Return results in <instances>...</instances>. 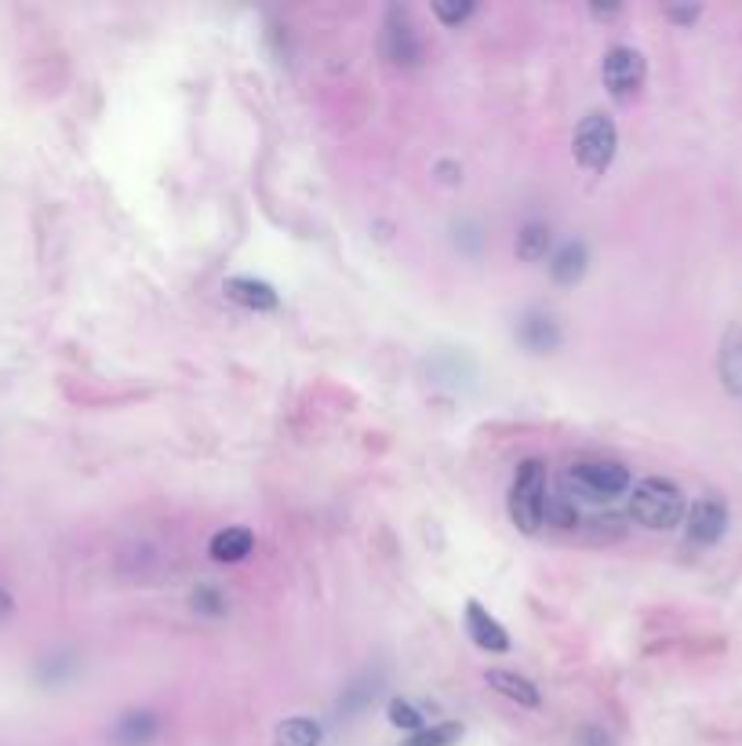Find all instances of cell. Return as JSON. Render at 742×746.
<instances>
[{
  "instance_id": "cell-1",
  "label": "cell",
  "mask_w": 742,
  "mask_h": 746,
  "mask_svg": "<svg viewBox=\"0 0 742 746\" xmlns=\"http://www.w3.org/2000/svg\"><path fill=\"white\" fill-rule=\"evenodd\" d=\"M506 514L517 532L535 536L546 525L550 514V473H546L543 459H521L513 470L510 495H506Z\"/></svg>"
},
{
  "instance_id": "cell-12",
  "label": "cell",
  "mask_w": 742,
  "mask_h": 746,
  "mask_svg": "<svg viewBox=\"0 0 742 746\" xmlns=\"http://www.w3.org/2000/svg\"><path fill=\"white\" fill-rule=\"evenodd\" d=\"M484 681H488V688H492V692H499L502 699H510V703H517L524 710H539V703H543V696H539V688H535V681H528V677L517 674V670H506V666H495V670H488Z\"/></svg>"
},
{
  "instance_id": "cell-13",
  "label": "cell",
  "mask_w": 742,
  "mask_h": 746,
  "mask_svg": "<svg viewBox=\"0 0 742 746\" xmlns=\"http://www.w3.org/2000/svg\"><path fill=\"white\" fill-rule=\"evenodd\" d=\"M513 252H517L521 263H543L546 255H553V226L543 219H528L517 230V241H513Z\"/></svg>"
},
{
  "instance_id": "cell-17",
  "label": "cell",
  "mask_w": 742,
  "mask_h": 746,
  "mask_svg": "<svg viewBox=\"0 0 742 746\" xmlns=\"http://www.w3.org/2000/svg\"><path fill=\"white\" fill-rule=\"evenodd\" d=\"M321 739H324V728L317 725L313 718H302V714L284 718L277 732H273V746H321Z\"/></svg>"
},
{
  "instance_id": "cell-11",
  "label": "cell",
  "mask_w": 742,
  "mask_h": 746,
  "mask_svg": "<svg viewBox=\"0 0 742 746\" xmlns=\"http://www.w3.org/2000/svg\"><path fill=\"white\" fill-rule=\"evenodd\" d=\"M550 277L557 280V285H564V288H572L579 285L582 277H586V269H590V248L582 237H572V241H564L561 248H553V255H550Z\"/></svg>"
},
{
  "instance_id": "cell-2",
  "label": "cell",
  "mask_w": 742,
  "mask_h": 746,
  "mask_svg": "<svg viewBox=\"0 0 742 746\" xmlns=\"http://www.w3.org/2000/svg\"><path fill=\"white\" fill-rule=\"evenodd\" d=\"M688 514L681 484L670 478H644L630 489V517L637 525L652 528V532H670Z\"/></svg>"
},
{
  "instance_id": "cell-22",
  "label": "cell",
  "mask_w": 742,
  "mask_h": 746,
  "mask_svg": "<svg viewBox=\"0 0 742 746\" xmlns=\"http://www.w3.org/2000/svg\"><path fill=\"white\" fill-rule=\"evenodd\" d=\"M703 15V8L699 4H670L666 8V19L670 22H677V26H692L695 19Z\"/></svg>"
},
{
  "instance_id": "cell-4",
  "label": "cell",
  "mask_w": 742,
  "mask_h": 746,
  "mask_svg": "<svg viewBox=\"0 0 742 746\" xmlns=\"http://www.w3.org/2000/svg\"><path fill=\"white\" fill-rule=\"evenodd\" d=\"M572 153L575 161L593 175H604L619 153V128H615L612 113L604 110H590L586 117L579 120L575 139H572Z\"/></svg>"
},
{
  "instance_id": "cell-6",
  "label": "cell",
  "mask_w": 742,
  "mask_h": 746,
  "mask_svg": "<svg viewBox=\"0 0 742 746\" xmlns=\"http://www.w3.org/2000/svg\"><path fill=\"white\" fill-rule=\"evenodd\" d=\"M601 81L615 103H630V99L641 95V88L648 81V59L633 44H615V48L604 51Z\"/></svg>"
},
{
  "instance_id": "cell-18",
  "label": "cell",
  "mask_w": 742,
  "mask_h": 746,
  "mask_svg": "<svg viewBox=\"0 0 742 746\" xmlns=\"http://www.w3.org/2000/svg\"><path fill=\"white\" fill-rule=\"evenodd\" d=\"M463 739V725L459 721H441V725H426L412 732L401 746H455Z\"/></svg>"
},
{
  "instance_id": "cell-16",
  "label": "cell",
  "mask_w": 742,
  "mask_h": 746,
  "mask_svg": "<svg viewBox=\"0 0 742 746\" xmlns=\"http://www.w3.org/2000/svg\"><path fill=\"white\" fill-rule=\"evenodd\" d=\"M157 732H161V721H157L150 710H132V714H124L117 725H113V743L117 746H146L157 739Z\"/></svg>"
},
{
  "instance_id": "cell-9",
  "label": "cell",
  "mask_w": 742,
  "mask_h": 746,
  "mask_svg": "<svg viewBox=\"0 0 742 746\" xmlns=\"http://www.w3.org/2000/svg\"><path fill=\"white\" fill-rule=\"evenodd\" d=\"M466 634H470V641L477 644V649L484 652H510V634L506 627L499 623V619L488 612V608L477 601V597H470L466 601Z\"/></svg>"
},
{
  "instance_id": "cell-14",
  "label": "cell",
  "mask_w": 742,
  "mask_h": 746,
  "mask_svg": "<svg viewBox=\"0 0 742 746\" xmlns=\"http://www.w3.org/2000/svg\"><path fill=\"white\" fill-rule=\"evenodd\" d=\"M717 376L732 398H742V328L732 324L721 338V354H717Z\"/></svg>"
},
{
  "instance_id": "cell-25",
  "label": "cell",
  "mask_w": 742,
  "mask_h": 746,
  "mask_svg": "<svg viewBox=\"0 0 742 746\" xmlns=\"http://www.w3.org/2000/svg\"><path fill=\"white\" fill-rule=\"evenodd\" d=\"M11 612H15V597H11L4 586H0V623H8Z\"/></svg>"
},
{
  "instance_id": "cell-21",
  "label": "cell",
  "mask_w": 742,
  "mask_h": 746,
  "mask_svg": "<svg viewBox=\"0 0 742 746\" xmlns=\"http://www.w3.org/2000/svg\"><path fill=\"white\" fill-rule=\"evenodd\" d=\"M473 11H477L473 0H433V15H437L441 26H448V30H459Z\"/></svg>"
},
{
  "instance_id": "cell-24",
  "label": "cell",
  "mask_w": 742,
  "mask_h": 746,
  "mask_svg": "<svg viewBox=\"0 0 742 746\" xmlns=\"http://www.w3.org/2000/svg\"><path fill=\"white\" fill-rule=\"evenodd\" d=\"M619 11H623L619 4H597V0L590 4V15H593V19H615Z\"/></svg>"
},
{
  "instance_id": "cell-19",
  "label": "cell",
  "mask_w": 742,
  "mask_h": 746,
  "mask_svg": "<svg viewBox=\"0 0 742 746\" xmlns=\"http://www.w3.org/2000/svg\"><path fill=\"white\" fill-rule=\"evenodd\" d=\"M226 605H230V601H226V594L215 583H201L197 590L190 594V608H193V612H201V616H208V619L226 616Z\"/></svg>"
},
{
  "instance_id": "cell-5",
  "label": "cell",
  "mask_w": 742,
  "mask_h": 746,
  "mask_svg": "<svg viewBox=\"0 0 742 746\" xmlns=\"http://www.w3.org/2000/svg\"><path fill=\"white\" fill-rule=\"evenodd\" d=\"M379 51L383 59L397 66V70H419L422 59H426V48H422V37L412 22V11L404 4H390L383 15V33H379Z\"/></svg>"
},
{
  "instance_id": "cell-3",
  "label": "cell",
  "mask_w": 742,
  "mask_h": 746,
  "mask_svg": "<svg viewBox=\"0 0 742 746\" xmlns=\"http://www.w3.org/2000/svg\"><path fill=\"white\" fill-rule=\"evenodd\" d=\"M568 489H575L582 500L593 503H612L633 489V473L619 459H579L568 467L564 478Z\"/></svg>"
},
{
  "instance_id": "cell-23",
  "label": "cell",
  "mask_w": 742,
  "mask_h": 746,
  "mask_svg": "<svg viewBox=\"0 0 742 746\" xmlns=\"http://www.w3.org/2000/svg\"><path fill=\"white\" fill-rule=\"evenodd\" d=\"M582 746H615V743H612V736L604 728L590 725L586 732H582Z\"/></svg>"
},
{
  "instance_id": "cell-15",
  "label": "cell",
  "mask_w": 742,
  "mask_h": 746,
  "mask_svg": "<svg viewBox=\"0 0 742 746\" xmlns=\"http://www.w3.org/2000/svg\"><path fill=\"white\" fill-rule=\"evenodd\" d=\"M251 547H255V536H251V528L230 525V528H222V532L212 536L208 553H212V561H219V564H237V561L248 558Z\"/></svg>"
},
{
  "instance_id": "cell-20",
  "label": "cell",
  "mask_w": 742,
  "mask_h": 746,
  "mask_svg": "<svg viewBox=\"0 0 742 746\" xmlns=\"http://www.w3.org/2000/svg\"><path fill=\"white\" fill-rule=\"evenodd\" d=\"M386 718H390L393 728H404L408 736L419 728H426V718H422V710L412 703V699H390V707H386Z\"/></svg>"
},
{
  "instance_id": "cell-10",
  "label": "cell",
  "mask_w": 742,
  "mask_h": 746,
  "mask_svg": "<svg viewBox=\"0 0 742 746\" xmlns=\"http://www.w3.org/2000/svg\"><path fill=\"white\" fill-rule=\"evenodd\" d=\"M222 291H226V299L251 310V313H270V310L281 307L277 288H273L270 280H259V277H226Z\"/></svg>"
},
{
  "instance_id": "cell-8",
  "label": "cell",
  "mask_w": 742,
  "mask_h": 746,
  "mask_svg": "<svg viewBox=\"0 0 742 746\" xmlns=\"http://www.w3.org/2000/svg\"><path fill=\"white\" fill-rule=\"evenodd\" d=\"M561 324H557L553 313L546 310H528L521 313L517 321V343L528 349V354H553L557 346H561Z\"/></svg>"
},
{
  "instance_id": "cell-7",
  "label": "cell",
  "mask_w": 742,
  "mask_h": 746,
  "mask_svg": "<svg viewBox=\"0 0 742 746\" xmlns=\"http://www.w3.org/2000/svg\"><path fill=\"white\" fill-rule=\"evenodd\" d=\"M684 525H688V539L695 547H714L728 532V503L717 492H706L684 514Z\"/></svg>"
}]
</instances>
